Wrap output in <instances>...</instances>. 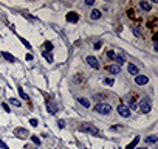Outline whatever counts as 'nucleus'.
I'll return each instance as SVG.
<instances>
[{"label": "nucleus", "mask_w": 158, "mask_h": 149, "mask_svg": "<svg viewBox=\"0 0 158 149\" xmlns=\"http://www.w3.org/2000/svg\"><path fill=\"white\" fill-rule=\"evenodd\" d=\"M0 148H2V149H9L8 144H6L5 141H2V140H0Z\"/></svg>", "instance_id": "c756f323"}, {"label": "nucleus", "mask_w": 158, "mask_h": 149, "mask_svg": "<svg viewBox=\"0 0 158 149\" xmlns=\"http://www.w3.org/2000/svg\"><path fill=\"white\" fill-rule=\"evenodd\" d=\"M107 95L106 93H93V99L95 101H101V99H106Z\"/></svg>", "instance_id": "a211bd4d"}, {"label": "nucleus", "mask_w": 158, "mask_h": 149, "mask_svg": "<svg viewBox=\"0 0 158 149\" xmlns=\"http://www.w3.org/2000/svg\"><path fill=\"white\" fill-rule=\"evenodd\" d=\"M138 141H140V137H135V138H133V141L129 144V146H127V149H133V148H136Z\"/></svg>", "instance_id": "4be33fe9"}, {"label": "nucleus", "mask_w": 158, "mask_h": 149, "mask_svg": "<svg viewBox=\"0 0 158 149\" xmlns=\"http://www.w3.org/2000/svg\"><path fill=\"white\" fill-rule=\"evenodd\" d=\"M146 143H149V144H155L157 141H158V137L157 135H149V137H146L144 138Z\"/></svg>", "instance_id": "ddd939ff"}, {"label": "nucleus", "mask_w": 158, "mask_h": 149, "mask_svg": "<svg viewBox=\"0 0 158 149\" xmlns=\"http://www.w3.org/2000/svg\"><path fill=\"white\" fill-rule=\"evenodd\" d=\"M2 107H3V110H5V112H11V110H9V106L6 104V102H3V104H2Z\"/></svg>", "instance_id": "72a5a7b5"}, {"label": "nucleus", "mask_w": 158, "mask_h": 149, "mask_svg": "<svg viewBox=\"0 0 158 149\" xmlns=\"http://www.w3.org/2000/svg\"><path fill=\"white\" fill-rule=\"evenodd\" d=\"M101 16H102V13L99 9H93L90 13V19H91V20H98V19H101Z\"/></svg>", "instance_id": "f8f14e48"}, {"label": "nucleus", "mask_w": 158, "mask_h": 149, "mask_svg": "<svg viewBox=\"0 0 158 149\" xmlns=\"http://www.w3.org/2000/svg\"><path fill=\"white\" fill-rule=\"evenodd\" d=\"M101 47H102V40H98V42L95 44V50H99Z\"/></svg>", "instance_id": "473e14b6"}, {"label": "nucleus", "mask_w": 158, "mask_h": 149, "mask_svg": "<svg viewBox=\"0 0 158 149\" xmlns=\"http://www.w3.org/2000/svg\"><path fill=\"white\" fill-rule=\"evenodd\" d=\"M57 124H59V127H61V129L65 127V121H64V120H59V121H57Z\"/></svg>", "instance_id": "f704fd0d"}, {"label": "nucleus", "mask_w": 158, "mask_h": 149, "mask_svg": "<svg viewBox=\"0 0 158 149\" xmlns=\"http://www.w3.org/2000/svg\"><path fill=\"white\" fill-rule=\"evenodd\" d=\"M110 131H112V132H122V131H124V126H121V124H118V126H112Z\"/></svg>", "instance_id": "6ab92c4d"}, {"label": "nucleus", "mask_w": 158, "mask_h": 149, "mask_svg": "<svg viewBox=\"0 0 158 149\" xmlns=\"http://www.w3.org/2000/svg\"><path fill=\"white\" fill-rule=\"evenodd\" d=\"M136 149H147V148H136Z\"/></svg>", "instance_id": "e433bc0d"}, {"label": "nucleus", "mask_w": 158, "mask_h": 149, "mask_svg": "<svg viewBox=\"0 0 158 149\" xmlns=\"http://www.w3.org/2000/svg\"><path fill=\"white\" fill-rule=\"evenodd\" d=\"M2 56H3V58H5L6 61H9V62H16V58H14L13 55H9V53H6V51H3Z\"/></svg>", "instance_id": "dca6fc26"}, {"label": "nucleus", "mask_w": 158, "mask_h": 149, "mask_svg": "<svg viewBox=\"0 0 158 149\" xmlns=\"http://www.w3.org/2000/svg\"><path fill=\"white\" fill-rule=\"evenodd\" d=\"M31 140H33V143H34V144H37V146L40 144V140L37 138V137H31Z\"/></svg>", "instance_id": "2f4dec72"}, {"label": "nucleus", "mask_w": 158, "mask_h": 149, "mask_svg": "<svg viewBox=\"0 0 158 149\" xmlns=\"http://www.w3.org/2000/svg\"><path fill=\"white\" fill-rule=\"evenodd\" d=\"M140 110L141 113H149L152 110V104H150V99L149 98H143L140 102Z\"/></svg>", "instance_id": "7ed1b4c3"}, {"label": "nucleus", "mask_w": 158, "mask_h": 149, "mask_svg": "<svg viewBox=\"0 0 158 149\" xmlns=\"http://www.w3.org/2000/svg\"><path fill=\"white\" fill-rule=\"evenodd\" d=\"M42 56H44L48 62H53V61H54V59H53V55H51V53H48V51H44V53H42Z\"/></svg>", "instance_id": "412c9836"}, {"label": "nucleus", "mask_w": 158, "mask_h": 149, "mask_svg": "<svg viewBox=\"0 0 158 149\" xmlns=\"http://www.w3.org/2000/svg\"><path fill=\"white\" fill-rule=\"evenodd\" d=\"M14 135L17 137V138H26V137L30 135L28 133V131H26V129H24V127H17V129H14Z\"/></svg>", "instance_id": "423d86ee"}, {"label": "nucleus", "mask_w": 158, "mask_h": 149, "mask_svg": "<svg viewBox=\"0 0 158 149\" xmlns=\"http://www.w3.org/2000/svg\"><path fill=\"white\" fill-rule=\"evenodd\" d=\"M73 82H75V84H81V82H84V76L81 75V73L75 75V76H73Z\"/></svg>", "instance_id": "2eb2a0df"}, {"label": "nucleus", "mask_w": 158, "mask_h": 149, "mask_svg": "<svg viewBox=\"0 0 158 149\" xmlns=\"http://www.w3.org/2000/svg\"><path fill=\"white\" fill-rule=\"evenodd\" d=\"M104 84H106V86H109V87H112L115 84V79L113 78H106V79H104Z\"/></svg>", "instance_id": "393cba45"}, {"label": "nucleus", "mask_w": 158, "mask_h": 149, "mask_svg": "<svg viewBox=\"0 0 158 149\" xmlns=\"http://www.w3.org/2000/svg\"><path fill=\"white\" fill-rule=\"evenodd\" d=\"M25 59H26V61H33V55H26Z\"/></svg>", "instance_id": "c9c22d12"}, {"label": "nucleus", "mask_w": 158, "mask_h": 149, "mask_svg": "<svg viewBox=\"0 0 158 149\" xmlns=\"http://www.w3.org/2000/svg\"><path fill=\"white\" fill-rule=\"evenodd\" d=\"M107 56H109L110 59H115V56H116V55H115V51H112V50H109V51H107Z\"/></svg>", "instance_id": "c85d7f7f"}, {"label": "nucleus", "mask_w": 158, "mask_h": 149, "mask_svg": "<svg viewBox=\"0 0 158 149\" xmlns=\"http://www.w3.org/2000/svg\"><path fill=\"white\" fill-rule=\"evenodd\" d=\"M132 33L135 34L136 37H143V28H141V25H132Z\"/></svg>", "instance_id": "9d476101"}, {"label": "nucleus", "mask_w": 158, "mask_h": 149, "mask_svg": "<svg viewBox=\"0 0 158 149\" xmlns=\"http://www.w3.org/2000/svg\"><path fill=\"white\" fill-rule=\"evenodd\" d=\"M19 93H20V96L24 98L25 101H30V96H28V95H26L25 92H24V89H22V87H20V89H19Z\"/></svg>", "instance_id": "a878e982"}, {"label": "nucleus", "mask_w": 158, "mask_h": 149, "mask_svg": "<svg viewBox=\"0 0 158 149\" xmlns=\"http://www.w3.org/2000/svg\"><path fill=\"white\" fill-rule=\"evenodd\" d=\"M135 82H136V86H146L149 82V78L144 75H136L135 76Z\"/></svg>", "instance_id": "0eeeda50"}, {"label": "nucleus", "mask_w": 158, "mask_h": 149, "mask_svg": "<svg viewBox=\"0 0 158 149\" xmlns=\"http://www.w3.org/2000/svg\"><path fill=\"white\" fill-rule=\"evenodd\" d=\"M78 102H79V104L81 106H84V107H90V101H88V99L87 98H78Z\"/></svg>", "instance_id": "4468645a"}, {"label": "nucleus", "mask_w": 158, "mask_h": 149, "mask_svg": "<svg viewBox=\"0 0 158 149\" xmlns=\"http://www.w3.org/2000/svg\"><path fill=\"white\" fill-rule=\"evenodd\" d=\"M79 131L81 132H87V133H91V135H99V131H98V127H95L93 124H82V126H79Z\"/></svg>", "instance_id": "f03ea898"}, {"label": "nucleus", "mask_w": 158, "mask_h": 149, "mask_svg": "<svg viewBox=\"0 0 158 149\" xmlns=\"http://www.w3.org/2000/svg\"><path fill=\"white\" fill-rule=\"evenodd\" d=\"M45 106H47V112L51 113V115H54V113L57 112V104H56L54 99H47Z\"/></svg>", "instance_id": "20e7f679"}, {"label": "nucleus", "mask_w": 158, "mask_h": 149, "mask_svg": "<svg viewBox=\"0 0 158 149\" xmlns=\"http://www.w3.org/2000/svg\"><path fill=\"white\" fill-rule=\"evenodd\" d=\"M9 102L13 106H16V107H20V106H22V102L19 101V99H16V98H9Z\"/></svg>", "instance_id": "b1692460"}, {"label": "nucleus", "mask_w": 158, "mask_h": 149, "mask_svg": "<svg viewBox=\"0 0 158 149\" xmlns=\"http://www.w3.org/2000/svg\"><path fill=\"white\" fill-rule=\"evenodd\" d=\"M67 20H68V22H71V24H76V22L79 20L78 13H68V14H67Z\"/></svg>", "instance_id": "9b49d317"}, {"label": "nucleus", "mask_w": 158, "mask_h": 149, "mask_svg": "<svg viewBox=\"0 0 158 149\" xmlns=\"http://www.w3.org/2000/svg\"><path fill=\"white\" fill-rule=\"evenodd\" d=\"M107 71H110L112 75H118L121 71V67L116 65V64H112V65H107Z\"/></svg>", "instance_id": "1a4fd4ad"}, {"label": "nucleus", "mask_w": 158, "mask_h": 149, "mask_svg": "<svg viewBox=\"0 0 158 149\" xmlns=\"http://www.w3.org/2000/svg\"><path fill=\"white\" fill-rule=\"evenodd\" d=\"M87 64L90 65L91 68H99V61L95 58V56H87Z\"/></svg>", "instance_id": "6e6552de"}, {"label": "nucleus", "mask_w": 158, "mask_h": 149, "mask_svg": "<svg viewBox=\"0 0 158 149\" xmlns=\"http://www.w3.org/2000/svg\"><path fill=\"white\" fill-rule=\"evenodd\" d=\"M115 61H116L118 65H122V64H124V56H121V55L115 56Z\"/></svg>", "instance_id": "5701e85b"}, {"label": "nucleus", "mask_w": 158, "mask_h": 149, "mask_svg": "<svg viewBox=\"0 0 158 149\" xmlns=\"http://www.w3.org/2000/svg\"><path fill=\"white\" fill-rule=\"evenodd\" d=\"M37 123H39V121H37L36 118H31V120H30V124H31V126H34V127L37 126Z\"/></svg>", "instance_id": "7c9ffc66"}, {"label": "nucleus", "mask_w": 158, "mask_h": 149, "mask_svg": "<svg viewBox=\"0 0 158 149\" xmlns=\"http://www.w3.org/2000/svg\"><path fill=\"white\" fill-rule=\"evenodd\" d=\"M19 39H20V42H22V44H24V45H25V47H26V48H28V50H31V45H30V44H28V42H26V40L24 39V37H19Z\"/></svg>", "instance_id": "cd10ccee"}, {"label": "nucleus", "mask_w": 158, "mask_h": 149, "mask_svg": "<svg viewBox=\"0 0 158 149\" xmlns=\"http://www.w3.org/2000/svg\"><path fill=\"white\" fill-rule=\"evenodd\" d=\"M129 73L130 75H138V67L133 65V64H130L129 65Z\"/></svg>", "instance_id": "aec40b11"}, {"label": "nucleus", "mask_w": 158, "mask_h": 149, "mask_svg": "<svg viewBox=\"0 0 158 149\" xmlns=\"http://www.w3.org/2000/svg\"><path fill=\"white\" fill-rule=\"evenodd\" d=\"M140 6H141V9H144V11H150V8H152V5H150L149 2H140Z\"/></svg>", "instance_id": "f3484780"}, {"label": "nucleus", "mask_w": 158, "mask_h": 149, "mask_svg": "<svg viewBox=\"0 0 158 149\" xmlns=\"http://www.w3.org/2000/svg\"><path fill=\"white\" fill-rule=\"evenodd\" d=\"M45 48H47V51H48V53H51V50H53V44H51V42H45Z\"/></svg>", "instance_id": "bb28decb"}, {"label": "nucleus", "mask_w": 158, "mask_h": 149, "mask_svg": "<svg viewBox=\"0 0 158 149\" xmlns=\"http://www.w3.org/2000/svg\"><path fill=\"white\" fill-rule=\"evenodd\" d=\"M118 113L121 117H124V118H129L130 117V109L127 107L126 104H119L118 106Z\"/></svg>", "instance_id": "39448f33"}, {"label": "nucleus", "mask_w": 158, "mask_h": 149, "mask_svg": "<svg viewBox=\"0 0 158 149\" xmlns=\"http://www.w3.org/2000/svg\"><path fill=\"white\" fill-rule=\"evenodd\" d=\"M93 110L96 113H99V115H109L112 112V106L107 104V102H98L93 107Z\"/></svg>", "instance_id": "f257e3e1"}]
</instances>
